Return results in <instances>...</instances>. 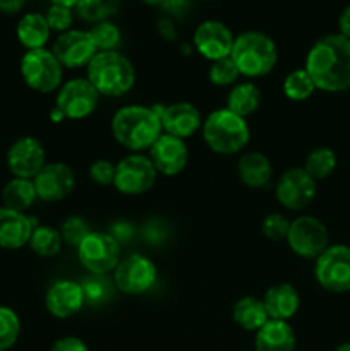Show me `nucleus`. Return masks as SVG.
<instances>
[{
	"label": "nucleus",
	"instance_id": "obj_1",
	"mask_svg": "<svg viewBox=\"0 0 350 351\" xmlns=\"http://www.w3.org/2000/svg\"><path fill=\"white\" fill-rule=\"evenodd\" d=\"M304 69L316 89L342 93L350 89V40L331 33L319 38L305 57Z\"/></svg>",
	"mask_w": 350,
	"mask_h": 351
},
{
	"label": "nucleus",
	"instance_id": "obj_2",
	"mask_svg": "<svg viewBox=\"0 0 350 351\" xmlns=\"http://www.w3.org/2000/svg\"><path fill=\"white\" fill-rule=\"evenodd\" d=\"M112 134L120 146L139 153L150 149L161 136V119L148 106H124L113 115Z\"/></svg>",
	"mask_w": 350,
	"mask_h": 351
},
{
	"label": "nucleus",
	"instance_id": "obj_3",
	"mask_svg": "<svg viewBox=\"0 0 350 351\" xmlns=\"http://www.w3.org/2000/svg\"><path fill=\"white\" fill-rule=\"evenodd\" d=\"M88 81L98 95L122 96L132 89L136 82V71L127 57L117 50L98 51L88 65Z\"/></svg>",
	"mask_w": 350,
	"mask_h": 351
},
{
	"label": "nucleus",
	"instance_id": "obj_4",
	"mask_svg": "<svg viewBox=\"0 0 350 351\" xmlns=\"http://www.w3.org/2000/svg\"><path fill=\"white\" fill-rule=\"evenodd\" d=\"M230 58L240 75L261 77L270 74L278 60V50L271 36L263 31H246L233 40Z\"/></svg>",
	"mask_w": 350,
	"mask_h": 351
},
{
	"label": "nucleus",
	"instance_id": "obj_5",
	"mask_svg": "<svg viewBox=\"0 0 350 351\" xmlns=\"http://www.w3.org/2000/svg\"><path fill=\"white\" fill-rule=\"evenodd\" d=\"M249 125L242 117L230 110H215L202 122V137L211 151L218 154H235L249 143Z\"/></svg>",
	"mask_w": 350,
	"mask_h": 351
},
{
	"label": "nucleus",
	"instance_id": "obj_6",
	"mask_svg": "<svg viewBox=\"0 0 350 351\" xmlns=\"http://www.w3.org/2000/svg\"><path fill=\"white\" fill-rule=\"evenodd\" d=\"M62 69L60 62L47 48L27 50L21 60L24 82L38 93L55 91L62 82Z\"/></svg>",
	"mask_w": 350,
	"mask_h": 351
},
{
	"label": "nucleus",
	"instance_id": "obj_7",
	"mask_svg": "<svg viewBox=\"0 0 350 351\" xmlns=\"http://www.w3.org/2000/svg\"><path fill=\"white\" fill-rule=\"evenodd\" d=\"M314 276L319 287L326 291H350V245H329L316 259Z\"/></svg>",
	"mask_w": 350,
	"mask_h": 351
},
{
	"label": "nucleus",
	"instance_id": "obj_8",
	"mask_svg": "<svg viewBox=\"0 0 350 351\" xmlns=\"http://www.w3.org/2000/svg\"><path fill=\"white\" fill-rule=\"evenodd\" d=\"M79 263L93 274H105L120 263V243L108 233L91 232L78 245Z\"/></svg>",
	"mask_w": 350,
	"mask_h": 351
},
{
	"label": "nucleus",
	"instance_id": "obj_9",
	"mask_svg": "<svg viewBox=\"0 0 350 351\" xmlns=\"http://www.w3.org/2000/svg\"><path fill=\"white\" fill-rule=\"evenodd\" d=\"M287 243L299 257L318 259L329 247L328 228L314 216H301L290 221Z\"/></svg>",
	"mask_w": 350,
	"mask_h": 351
},
{
	"label": "nucleus",
	"instance_id": "obj_10",
	"mask_svg": "<svg viewBox=\"0 0 350 351\" xmlns=\"http://www.w3.org/2000/svg\"><path fill=\"white\" fill-rule=\"evenodd\" d=\"M158 171L148 156L129 154L115 165L113 185L120 194L141 195L150 191L156 182Z\"/></svg>",
	"mask_w": 350,
	"mask_h": 351
},
{
	"label": "nucleus",
	"instance_id": "obj_11",
	"mask_svg": "<svg viewBox=\"0 0 350 351\" xmlns=\"http://www.w3.org/2000/svg\"><path fill=\"white\" fill-rule=\"evenodd\" d=\"M98 98V91L88 79H72L58 91L55 108L64 115V119L82 120L95 112Z\"/></svg>",
	"mask_w": 350,
	"mask_h": 351
},
{
	"label": "nucleus",
	"instance_id": "obj_12",
	"mask_svg": "<svg viewBox=\"0 0 350 351\" xmlns=\"http://www.w3.org/2000/svg\"><path fill=\"white\" fill-rule=\"evenodd\" d=\"M115 287L127 295L146 293L156 281V266L141 254H132L120 261L113 269Z\"/></svg>",
	"mask_w": 350,
	"mask_h": 351
},
{
	"label": "nucleus",
	"instance_id": "obj_13",
	"mask_svg": "<svg viewBox=\"0 0 350 351\" xmlns=\"http://www.w3.org/2000/svg\"><path fill=\"white\" fill-rule=\"evenodd\" d=\"M277 199L283 208L301 211L316 197V180L304 168H290L277 182Z\"/></svg>",
	"mask_w": 350,
	"mask_h": 351
},
{
	"label": "nucleus",
	"instance_id": "obj_14",
	"mask_svg": "<svg viewBox=\"0 0 350 351\" xmlns=\"http://www.w3.org/2000/svg\"><path fill=\"white\" fill-rule=\"evenodd\" d=\"M51 53L60 62L62 67L78 69L88 65L98 51L88 31L69 29L58 34L51 47Z\"/></svg>",
	"mask_w": 350,
	"mask_h": 351
},
{
	"label": "nucleus",
	"instance_id": "obj_15",
	"mask_svg": "<svg viewBox=\"0 0 350 351\" xmlns=\"http://www.w3.org/2000/svg\"><path fill=\"white\" fill-rule=\"evenodd\" d=\"M45 149L38 139L31 136L14 141L7 151V167L16 178L33 180L45 167Z\"/></svg>",
	"mask_w": 350,
	"mask_h": 351
},
{
	"label": "nucleus",
	"instance_id": "obj_16",
	"mask_svg": "<svg viewBox=\"0 0 350 351\" xmlns=\"http://www.w3.org/2000/svg\"><path fill=\"white\" fill-rule=\"evenodd\" d=\"M233 34L222 21L209 19L199 24L194 31V47L208 60L216 62L220 58L230 57L233 47Z\"/></svg>",
	"mask_w": 350,
	"mask_h": 351
},
{
	"label": "nucleus",
	"instance_id": "obj_17",
	"mask_svg": "<svg viewBox=\"0 0 350 351\" xmlns=\"http://www.w3.org/2000/svg\"><path fill=\"white\" fill-rule=\"evenodd\" d=\"M38 199L45 202H57L71 195L74 191V171L65 163H48L33 178Z\"/></svg>",
	"mask_w": 350,
	"mask_h": 351
},
{
	"label": "nucleus",
	"instance_id": "obj_18",
	"mask_svg": "<svg viewBox=\"0 0 350 351\" xmlns=\"http://www.w3.org/2000/svg\"><path fill=\"white\" fill-rule=\"evenodd\" d=\"M150 160L158 173L165 177H175L187 167V146L178 137L161 134L156 143L150 147Z\"/></svg>",
	"mask_w": 350,
	"mask_h": 351
},
{
	"label": "nucleus",
	"instance_id": "obj_19",
	"mask_svg": "<svg viewBox=\"0 0 350 351\" xmlns=\"http://www.w3.org/2000/svg\"><path fill=\"white\" fill-rule=\"evenodd\" d=\"M86 300L84 288L75 281L62 280L51 285L45 297L48 314L57 319H69L78 314Z\"/></svg>",
	"mask_w": 350,
	"mask_h": 351
},
{
	"label": "nucleus",
	"instance_id": "obj_20",
	"mask_svg": "<svg viewBox=\"0 0 350 351\" xmlns=\"http://www.w3.org/2000/svg\"><path fill=\"white\" fill-rule=\"evenodd\" d=\"M161 129L168 136L178 137V139H187L194 136L202 127L201 113L192 103H174V105L165 106L161 112Z\"/></svg>",
	"mask_w": 350,
	"mask_h": 351
},
{
	"label": "nucleus",
	"instance_id": "obj_21",
	"mask_svg": "<svg viewBox=\"0 0 350 351\" xmlns=\"http://www.w3.org/2000/svg\"><path fill=\"white\" fill-rule=\"evenodd\" d=\"M34 221L24 213L0 208V247L7 250H17L30 243Z\"/></svg>",
	"mask_w": 350,
	"mask_h": 351
},
{
	"label": "nucleus",
	"instance_id": "obj_22",
	"mask_svg": "<svg viewBox=\"0 0 350 351\" xmlns=\"http://www.w3.org/2000/svg\"><path fill=\"white\" fill-rule=\"evenodd\" d=\"M268 317L273 321H285L294 317L301 307V295L290 283H280L266 290L263 297Z\"/></svg>",
	"mask_w": 350,
	"mask_h": 351
},
{
	"label": "nucleus",
	"instance_id": "obj_23",
	"mask_svg": "<svg viewBox=\"0 0 350 351\" xmlns=\"http://www.w3.org/2000/svg\"><path fill=\"white\" fill-rule=\"evenodd\" d=\"M295 332L285 321H270L256 331V351H295Z\"/></svg>",
	"mask_w": 350,
	"mask_h": 351
},
{
	"label": "nucleus",
	"instance_id": "obj_24",
	"mask_svg": "<svg viewBox=\"0 0 350 351\" xmlns=\"http://www.w3.org/2000/svg\"><path fill=\"white\" fill-rule=\"evenodd\" d=\"M237 173H239L240 182L247 187H266L271 180V163L263 153L249 151L240 156L237 163Z\"/></svg>",
	"mask_w": 350,
	"mask_h": 351
},
{
	"label": "nucleus",
	"instance_id": "obj_25",
	"mask_svg": "<svg viewBox=\"0 0 350 351\" xmlns=\"http://www.w3.org/2000/svg\"><path fill=\"white\" fill-rule=\"evenodd\" d=\"M17 40L27 50H38L45 48L47 41L50 40V26L43 14L27 12L17 23Z\"/></svg>",
	"mask_w": 350,
	"mask_h": 351
},
{
	"label": "nucleus",
	"instance_id": "obj_26",
	"mask_svg": "<svg viewBox=\"0 0 350 351\" xmlns=\"http://www.w3.org/2000/svg\"><path fill=\"white\" fill-rule=\"evenodd\" d=\"M232 315L239 328L253 332L259 331L270 321L263 300L256 297H244L237 300V304L233 305Z\"/></svg>",
	"mask_w": 350,
	"mask_h": 351
},
{
	"label": "nucleus",
	"instance_id": "obj_27",
	"mask_svg": "<svg viewBox=\"0 0 350 351\" xmlns=\"http://www.w3.org/2000/svg\"><path fill=\"white\" fill-rule=\"evenodd\" d=\"M36 199L38 195L33 180H27V178L14 177L12 180L7 182L2 191L3 208L14 209V211L19 213H24L27 208H31Z\"/></svg>",
	"mask_w": 350,
	"mask_h": 351
},
{
	"label": "nucleus",
	"instance_id": "obj_28",
	"mask_svg": "<svg viewBox=\"0 0 350 351\" xmlns=\"http://www.w3.org/2000/svg\"><path fill=\"white\" fill-rule=\"evenodd\" d=\"M261 103V91L254 82H240L235 84L226 98V110L246 119L256 112Z\"/></svg>",
	"mask_w": 350,
	"mask_h": 351
},
{
	"label": "nucleus",
	"instance_id": "obj_29",
	"mask_svg": "<svg viewBox=\"0 0 350 351\" xmlns=\"http://www.w3.org/2000/svg\"><path fill=\"white\" fill-rule=\"evenodd\" d=\"M62 235L58 230L51 228V226L38 225L33 228L31 239L27 245L31 247L34 254L41 257H54L60 252L62 247Z\"/></svg>",
	"mask_w": 350,
	"mask_h": 351
},
{
	"label": "nucleus",
	"instance_id": "obj_30",
	"mask_svg": "<svg viewBox=\"0 0 350 351\" xmlns=\"http://www.w3.org/2000/svg\"><path fill=\"white\" fill-rule=\"evenodd\" d=\"M120 0H79L75 10L84 23L98 24L115 16Z\"/></svg>",
	"mask_w": 350,
	"mask_h": 351
},
{
	"label": "nucleus",
	"instance_id": "obj_31",
	"mask_svg": "<svg viewBox=\"0 0 350 351\" xmlns=\"http://www.w3.org/2000/svg\"><path fill=\"white\" fill-rule=\"evenodd\" d=\"M336 168V154L329 147H316L307 154L304 163V170L318 180H325L335 171Z\"/></svg>",
	"mask_w": 350,
	"mask_h": 351
},
{
	"label": "nucleus",
	"instance_id": "obj_32",
	"mask_svg": "<svg viewBox=\"0 0 350 351\" xmlns=\"http://www.w3.org/2000/svg\"><path fill=\"white\" fill-rule=\"evenodd\" d=\"M314 91L316 86L305 69L292 71L283 81V93L292 101H304V99L311 98Z\"/></svg>",
	"mask_w": 350,
	"mask_h": 351
},
{
	"label": "nucleus",
	"instance_id": "obj_33",
	"mask_svg": "<svg viewBox=\"0 0 350 351\" xmlns=\"http://www.w3.org/2000/svg\"><path fill=\"white\" fill-rule=\"evenodd\" d=\"M21 335V321L16 312L0 305V351H7L17 343Z\"/></svg>",
	"mask_w": 350,
	"mask_h": 351
},
{
	"label": "nucleus",
	"instance_id": "obj_34",
	"mask_svg": "<svg viewBox=\"0 0 350 351\" xmlns=\"http://www.w3.org/2000/svg\"><path fill=\"white\" fill-rule=\"evenodd\" d=\"M88 33L91 36L93 43H95L96 51H112L120 43L119 27L113 23H110V21L93 24V27Z\"/></svg>",
	"mask_w": 350,
	"mask_h": 351
},
{
	"label": "nucleus",
	"instance_id": "obj_35",
	"mask_svg": "<svg viewBox=\"0 0 350 351\" xmlns=\"http://www.w3.org/2000/svg\"><path fill=\"white\" fill-rule=\"evenodd\" d=\"M240 72L237 69V65L233 64V60L230 57L220 58V60L213 62L211 67H209L208 77L211 81V84L215 86H232L235 84V81L239 79Z\"/></svg>",
	"mask_w": 350,
	"mask_h": 351
},
{
	"label": "nucleus",
	"instance_id": "obj_36",
	"mask_svg": "<svg viewBox=\"0 0 350 351\" xmlns=\"http://www.w3.org/2000/svg\"><path fill=\"white\" fill-rule=\"evenodd\" d=\"M261 228H263L266 239L273 240V242H281V240H287L290 221L283 215H280V213H271V215L264 218Z\"/></svg>",
	"mask_w": 350,
	"mask_h": 351
},
{
	"label": "nucleus",
	"instance_id": "obj_37",
	"mask_svg": "<svg viewBox=\"0 0 350 351\" xmlns=\"http://www.w3.org/2000/svg\"><path fill=\"white\" fill-rule=\"evenodd\" d=\"M48 26L51 31H58V33H65L71 29L72 24V9L62 5H51L45 14Z\"/></svg>",
	"mask_w": 350,
	"mask_h": 351
},
{
	"label": "nucleus",
	"instance_id": "obj_38",
	"mask_svg": "<svg viewBox=\"0 0 350 351\" xmlns=\"http://www.w3.org/2000/svg\"><path fill=\"white\" fill-rule=\"evenodd\" d=\"M89 228L86 226V223L82 221L81 218H69L67 221L62 225V239L65 240V242H69L71 245H79V243L82 242V240L86 239V237L89 235Z\"/></svg>",
	"mask_w": 350,
	"mask_h": 351
},
{
	"label": "nucleus",
	"instance_id": "obj_39",
	"mask_svg": "<svg viewBox=\"0 0 350 351\" xmlns=\"http://www.w3.org/2000/svg\"><path fill=\"white\" fill-rule=\"evenodd\" d=\"M89 177L100 185L113 184L115 178V165L110 163L108 160H98L89 167Z\"/></svg>",
	"mask_w": 350,
	"mask_h": 351
},
{
	"label": "nucleus",
	"instance_id": "obj_40",
	"mask_svg": "<svg viewBox=\"0 0 350 351\" xmlns=\"http://www.w3.org/2000/svg\"><path fill=\"white\" fill-rule=\"evenodd\" d=\"M51 351H89L84 341L75 336H65V338L57 339L51 346Z\"/></svg>",
	"mask_w": 350,
	"mask_h": 351
},
{
	"label": "nucleus",
	"instance_id": "obj_41",
	"mask_svg": "<svg viewBox=\"0 0 350 351\" xmlns=\"http://www.w3.org/2000/svg\"><path fill=\"white\" fill-rule=\"evenodd\" d=\"M338 26H340V34H343L347 40H350V3L343 9V12L340 14Z\"/></svg>",
	"mask_w": 350,
	"mask_h": 351
},
{
	"label": "nucleus",
	"instance_id": "obj_42",
	"mask_svg": "<svg viewBox=\"0 0 350 351\" xmlns=\"http://www.w3.org/2000/svg\"><path fill=\"white\" fill-rule=\"evenodd\" d=\"M26 0H0V12L14 14L23 9Z\"/></svg>",
	"mask_w": 350,
	"mask_h": 351
},
{
	"label": "nucleus",
	"instance_id": "obj_43",
	"mask_svg": "<svg viewBox=\"0 0 350 351\" xmlns=\"http://www.w3.org/2000/svg\"><path fill=\"white\" fill-rule=\"evenodd\" d=\"M79 0H51L54 5H62V7H67V9H72V7L78 5Z\"/></svg>",
	"mask_w": 350,
	"mask_h": 351
},
{
	"label": "nucleus",
	"instance_id": "obj_44",
	"mask_svg": "<svg viewBox=\"0 0 350 351\" xmlns=\"http://www.w3.org/2000/svg\"><path fill=\"white\" fill-rule=\"evenodd\" d=\"M143 3H146V5H163L165 0H141Z\"/></svg>",
	"mask_w": 350,
	"mask_h": 351
},
{
	"label": "nucleus",
	"instance_id": "obj_45",
	"mask_svg": "<svg viewBox=\"0 0 350 351\" xmlns=\"http://www.w3.org/2000/svg\"><path fill=\"white\" fill-rule=\"evenodd\" d=\"M335 351H350V341H347V343H343V345H340Z\"/></svg>",
	"mask_w": 350,
	"mask_h": 351
},
{
	"label": "nucleus",
	"instance_id": "obj_46",
	"mask_svg": "<svg viewBox=\"0 0 350 351\" xmlns=\"http://www.w3.org/2000/svg\"><path fill=\"white\" fill-rule=\"evenodd\" d=\"M206 2H209V0H206Z\"/></svg>",
	"mask_w": 350,
	"mask_h": 351
}]
</instances>
